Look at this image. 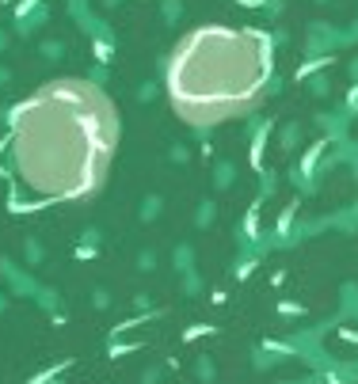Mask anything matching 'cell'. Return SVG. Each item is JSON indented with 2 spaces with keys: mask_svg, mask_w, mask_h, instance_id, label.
<instances>
[{
  "mask_svg": "<svg viewBox=\"0 0 358 384\" xmlns=\"http://www.w3.org/2000/svg\"><path fill=\"white\" fill-rule=\"evenodd\" d=\"M114 148L118 115L96 84L54 80L12 111L8 163L39 202L92 198L107 183Z\"/></svg>",
  "mask_w": 358,
  "mask_h": 384,
  "instance_id": "6da1fadb",
  "label": "cell"
},
{
  "mask_svg": "<svg viewBox=\"0 0 358 384\" xmlns=\"http://www.w3.org/2000/svg\"><path fill=\"white\" fill-rule=\"evenodd\" d=\"M271 76V42L252 31L202 27L168 65V95L191 126H218L248 115Z\"/></svg>",
  "mask_w": 358,
  "mask_h": 384,
  "instance_id": "7a4b0ae2",
  "label": "cell"
}]
</instances>
